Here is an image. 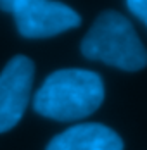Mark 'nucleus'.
<instances>
[{
	"label": "nucleus",
	"mask_w": 147,
	"mask_h": 150,
	"mask_svg": "<svg viewBox=\"0 0 147 150\" xmlns=\"http://www.w3.org/2000/svg\"><path fill=\"white\" fill-rule=\"evenodd\" d=\"M104 100L101 74L88 69H59L36 91L33 109L54 121H78L93 114Z\"/></svg>",
	"instance_id": "nucleus-1"
},
{
	"label": "nucleus",
	"mask_w": 147,
	"mask_h": 150,
	"mask_svg": "<svg viewBox=\"0 0 147 150\" xmlns=\"http://www.w3.org/2000/svg\"><path fill=\"white\" fill-rule=\"evenodd\" d=\"M126 7L133 16H137L147 26V0H128Z\"/></svg>",
	"instance_id": "nucleus-6"
},
{
	"label": "nucleus",
	"mask_w": 147,
	"mask_h": 150,
	"mask_svg": "<svg viewBox=\"0 0 147 150\" xmlns=\"http://www.w3.org/2000/svg\"><path fill=\"white\" fill-rule=\"evenodd\" d=\"M0 7L14 14L17 31L24 38H49L78 28L80 14L71 7L50 0H2Z\"/></svg>",
	"instance_id": "nucleus-3"
},
{
	"label": "nucleus",
	"mask_w": 147,
	"mask_h": 150,
	"mask_svg": "<svg viewBox=\"0 0 147 150\" xmlns=\"http://www.w3.org/2000/svg\"><path fill=\"white\" fill-rule=\"evenodd\" d=\"M45 150H125V143L106 124L81 122L56 135Z\"/></svg>",
	"instance_id": "nucleus-5"
},
{
	"label": "nucleus",
	"mask_w": 147,
	"mask_h": 150,
	"mask_svg": "<svg viewBox=\"0 0 147 150\" xmlns=\"http://www.w3.org/2000/svg\"><path fill=\"white\" fill-rule=\"evenodd\" d=\"M35 64L26 55H16L0 73V133L12 129L28 105Z\"/></svg>",
	"instance_id": "nucleus-4"
},
{
	"label": "nucleus",
	"mask_w": 147,
	"mask_h": 150,
	"mask_svg": "<svg viewBox=\"0 0 147 150\" xmlns=\"http://www.w3.org/2000/svg\"><path fill=\"white\" fill-rule=\"evenodd\" d=\"M81 54L123 71H140L147 66V48L133 24L116 11H104L81 42Z\"/></svg>",
	"instance_id": "nucleus-2"
}]
</instances>
